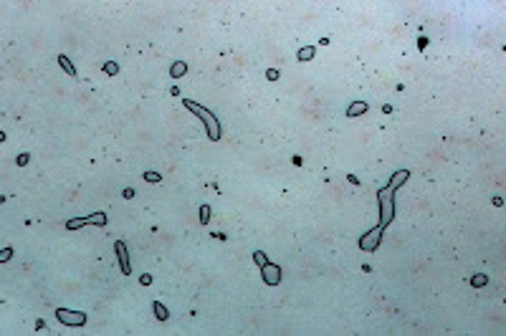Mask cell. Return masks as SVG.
Here are the masks:
<instances>
[{
	"label": "cell",
	"mask_w": 506,
	"mask_h": 336,
	"mask_svg": "<svg viewBox=\"0 0 506 336\" xmlns=\"http://www.w3.org/2000/svg\"><path fill=\"white\" fill-rule=\"evenodd\" d=\"M59 64L66 68V73H69V76H74V73H76V71H74V66L69 64V59H66V56H59Z\"/></svg>",
	"instance_id": "8992f818"
},
{
	"label": "cell",
	"mask_w": 506,
	"mask_h": 336,
	"mask_svg": "<svg viewBox=\"0 0 506 336\" xmlns=\"http://www.w3.org/2000/svg\"><path fill=\"white\" fill-rule=\"evenodd\" d=\"M382 228H385V225H380L377 230H372V233H370L367 238H362V243H359V245H362V248H367V250H372V248L377 245V238H380V233H382Z\"/></svg>",
	"instance_id": "3957f363"
},
{
	"label": "cell",
	"mask_w": 506,
	"mask_h": 336,
	"mask_svg": "<svg viewBox=\"0 0 506 336\" xmlns=\"http://www.w3.org/2000/svg\"><path fill=\"white\" fill-rule=\"evenodd\" d=\"M117 253H119V261H122V270L129 273V263H127V248L124 243H117Z\"/></svg>",
	"instance_id": "5b68a950"
},
{
	"label": "cell",
	"mask_w": 506,
	"mask_h": 336,
	"mask_svg": "<svg viewBox=\"0 0 506 336\" xmlns=\"http://www.w3.org/2000/svg\"><path fill=\"white\" fill-rule=\"evenodd\" d=\"M185 106L190 109V111H195L200 119H205V124H208V134H210V139H220V127H218V119L210 114L208 109H203V106H198V104H192V101H187L185 99Z\"/></svg>",
	"instance_id": "6da1fadb"
},
{
	"label": "cell",
	"mask_w": 506,
	"mask_h": 336,
	"mask_svg": "<svg viewBox=\"0 0 506 336\" xmlns=\"http://www.w3.org/2000/svg\"><path fill=\"white\" fill-rule=\"evenodd\" d=\"M312 53H314L312 48H306V51H301V53H299V59H309V56H312Z\"/></svg>",
	"instance_id": "52a82bcc"
},
{
	"label": "cell",
	"mask_w": 506,
	"mask_h": 336,
	"mask_svg": "<svg viewBox=\"0 0 506 336\" xmlns=\"http://www.w3.org/2000/svg\"><path fill=\"white\" fill-rule=\"evenodd\" d=\"M256 261H258L261 266H266V256H261V253H256Z\"/></svg>",
	"instance_id": "ba28073f"
},
{
	"label": "cell",
	"mask_w": 506,
	"mask_h": 336,
	"mask_svg": "<svg viewBox=\"0 0 506 336\" xmlns=\"http://www.w3.org/2000/svg\"><path fill=\"white\" fill-rule=\"evenodd\" d=\"M263 275L268 278V283H271V286H276V283H278V275H281V270H278L276 266H268V263H266V266H263Z\"/></svg>",
	"instance_id": "277c9868"
},
{
	"label": "cell",
	"mask_w": 506,
	"mask_h": 336,
	"mask_svg": "<svg viewBox=\"0 0 506 336\" xmlns=\"http://www.w3.org/2000/svg\"><path fill=\"white\" fill-rule=\"evenodd\" d=\"M56 316H59L61 324H69V326H84L86 324V316L84 314H74V311H66V309H59Z\"/></svg>",
	"instance_id": "7a4b0ae2"
}]
</instances>
